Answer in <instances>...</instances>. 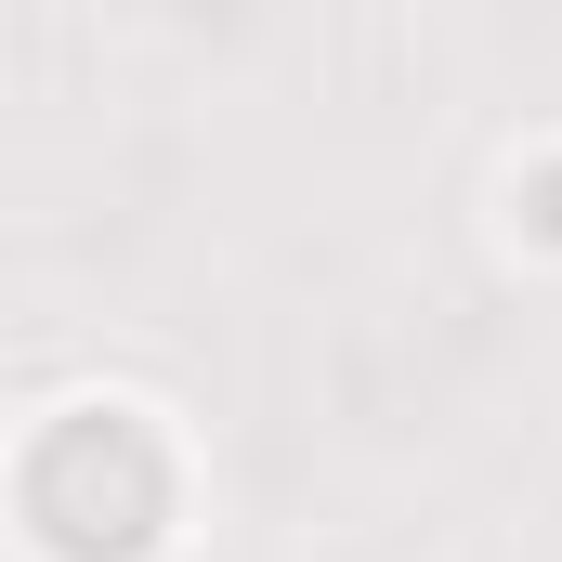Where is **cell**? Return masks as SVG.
Segmentation results:
<instances>
[{
    "label": "cell",
    "instance_id": "1",
    "mask_svg": "<svg viewBox=\"0 0 562 562\" xmlns=\"http://www.w3.org/2000/svg\"><path fill=\"white\" fill-rule=\"evenodd\" d=\"M26 524L53 562H144L170 537V445L132 406H66L26 445Z\"/></svg>",
    "mask_w": 562,
    "mask_h": 562
}]
</instances>
